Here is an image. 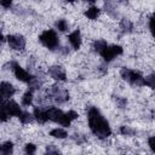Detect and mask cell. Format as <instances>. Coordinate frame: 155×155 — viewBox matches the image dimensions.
<instances>
[{"instance_id": "3", "label": "cell", "mask_w": 155, "mask_h": 155, "mask_svg": "<svg viewBox=\"0 0 155 155\" xmlns=\"http://www.w3.org/2000/svg\"><path fill=\"white\" fill-rule=\"evenodd\" d=\"M47 113V116H48V120L53 121V122H57V124H61L62 126H69L71 120L68 117L67 113L64 114L61 109L58 108H54V107H51L46 110Z\"/></svg>"}, {"instance_id": "5", "label": "cell", "mask_w": 155, "mask_h": 155, "mask_svg": "<svg viewBox=\"0 0 155 155\" xmlns=\"http://www.w3.org/2000/svg\"><path fill=\"white\" fill-rule=\"evenodd\" d=\"M10 65H11V68H12V70H13V74H15V76L19 80V81H23V82H27V84H29L31 80H33V75H30L27 70H24L17 62H15V61H12L11 63H10Z\"/></svg>"}, {"instance_id": "26", "label": "cell", "mask_w": 155, "mask_h": 155, "mask_svg": "<svg viewBox=\"0 0 155 155\" xmlns=\"http://www.w3.org/2000/svg\"><path fill=\"white\" fill-rule=\"evenodd\" d=\"M120 132H121V134H124V136H131V134L134 133V131H133L131 127H128V126H121Z\"/></svg>"}, {"instance_id": "25", "label": "cell", "mask_w": 155, "mask_h": 155, "mask_svg": "<svg viewBox=\"0 0 155 155\" xmlns=\"http://www.w3.org/2000/svg\"><path fill=\"white\" fill-rule=\"evenodd\" d=\"M149 29H150L151 35L155 38V13H153L150 16V19H149Z\"/></svg>"}, {"instance_id": "31", "label": "cell", "mask_w": 155, "mask_h": 155, "mask_svg": "<svg viewBox=\"0 0 155 155\" xmlns=\"http://www.w3.org/2000/svg\"><path fill=\"white\" fill-rule=\"evenodd\" d=\"M0 116H1V121L5 122V121L7 120V117H8V114H7L4 109H1V115H0Z\"/></svg>"}, {"instance_id": "19", "label": "cell", "mask_w": 155, "mask_h": 155, "mask_svg": "<svg viewBox=\"0 0 155 155\" xmlns=\"http://www.w3.org/2000/svg\"><path fill=\"white\" fill-rule=\"evenodd\" d=\"M104 8H105V11H107L111 17L116 18V17L119 16V13H117V11H116L115 6H114L111 2H105V4H104Z\"/></svg>"}, {"instance_id": "21", "label": "cell", "mask_w": 155, "mask_h": 155, "mask_svg": "<svg viewBox=\"0 0 155 155\" xmlns=\"http://www.w3.org/2000/svg\"><path fill=\"white\" fill-rule=\"evenodd\" d=\"M33 119H34V115H31V114H29L28 111H23L22 114H21V116H19V121L22 122V124H30L31 121H33Z\"/></svg>"}, {"instance_id": "4", "label": "cell", "mask_w": 155, "mask_h": 155, "mask_svg": "<svg viewBox=\"0 0 155 155\" xmlns=\"http://www.w3.org/2000/svg\"><path fill=\"white\" fill-rule=\"evenodd\" d=\"M120 74H121V78L124 80H126L127 82H130L133 86L144 85V78L136 70H132V69H128V68H122L120 70Z\"/></svg>"}, {"instance_id": "12", "label": "cell", "mask_w": 155, "mask_h": 155, "mask_svg": "<svg viewBox=\"0 0 155 155\" xmlns=\"http://www.w3.org/2000/svg\"><path fill=\"white\" fill-rule=\"evenodd\" d=\"M68 40L70 42V45L73 46L74 50H79L80 46H81V34H80V30H74L73 33L69 34L68 36Z\"/></svg>"}, {"instance_id": "8", "label": "cell", "mask_w": 155, "mask_h": 155, "mask_svg": "<svg viewBox=\"0 0 155 155\" xmlns=\"http://www.w3.org/2000/svg\"><path fill=\"white\" fill-rule=\"evenodd\" d=\"M122 54V47L119 46V45H111V46H108L102 53L101 56L103 57V59L105 62H110L111 59H114L116 56H120Z\"/></svg>"}, {"instance_id": "7", "label": "cell", "mask_w": 155, "mask_h": 155, "mask_svg": "<svg viewBox=\"0 0 155 155\" xmlns=\"http://www.w3.org/2000/svg\"><path fill=\"white\" fill-rule=\"evenodd\" d=\"M1 109H4L8 116H21V114L23 113L19 108V105L13 102V101H2L1 102Z\"/></svg>"}, {"instance_id": "10", "label": "cell", "mask_w": 155, "mask_h": 155, "mask_svg": "<svg viewBox=\"0 0 155 155\" xmlns=\"http://www.w3.org/2000/svg\"><path fill=\"white\" fill-rule=\"evenodd\" d=\"M48 74H50V76L52 79L58 80V81H64L67 79L65 70L59 65H53V67L48 68Z\"/></svg>"}, {"instance_id": "9", "label": "cell", "mask_w": 155, "mask_h": 155, "mask_svg": "<svg viewBox=\"0 0 155 155\" xmlns=\"http://www.w3.org/2000/svg\"><path fill=\"white\" fill-rule=\"evenodd\" d=\"M7 42H8V46L16 51H22L24 50L25 47V39L22 36V35H8L7 36Z\"/></svg>"}, {"instance_id": "29", "label": "cell", "mask_w": 155, "mask_h": 155, "mask_svg": "<svg viewBox=\"0 0 155 155\" xmlns=\"http://www.w3.org/2000/svg\"><path fill=\"white\" fill-rule=\"evenodd\" d=\"M148 144H149V148L151 149V151H153V153H155V136L149 138Z\"/></svg>"}, {"instance_id": "13", "label": "cell", "mask_w": 155, "mask_h": 155, "mask_svg": "<svg viewBox=\"0 0 155 155\" xmlns=\"http://www.w3.org/2000/svg\"><path fill=\"white\" fill-rule=\"evenodd\" d=\"M33 115H34V119H35L39 124H45V122L48 121V116H47L46 110H44V109H41V108H39V107H35V108H34Z\"/></svg>"}, {"instance_id": "17", "label": "cell", "mask_w": 155, "mask_h": 155, "mask_svg": "<svg viewBox=\"0 0 155 155\" xmlns=\"http://www.w3.org/2000/svg\"><path fill=\"white\" fill-rule=\"evenodd\" d=\"M107 47H108V45H107V42H105L104 40H97V41H94V44H93V50H94L96 52H98L99 54H101Z\"/></svg>"}, {"instance_id": "15", "label": "cell", "mask_w": 155, "mask_h": 155, "mask_svg": "<svg viewBox=\"0 0 155 155\" xmlns=\"http://www.w3.org/2000/svg\"><path fill=\"white\" fill-rule=\"evenodd\" d=\"M85 15H86V17L88 19H96L98 17V15H99V8L96 7V6H91V7H88L86 10Z\"/></svg>"}, {"instance_id": "1", "label": "cell", "mask_w": 155, "mask_h": 155, "mask_svg": "<svg viewBox=\"0 0 155 155\" xmlns=\"http://www.w3.org/2000/svg\"><path fill=\"white\" fill-rule=\"evenodd\" d=\"M87 119H88V126L90 130L94 136L98 138H107L110 136L111 130L108 124V121L104 119V116L99 113V110L94 107H91L87 111Z\"/></svg>"}, {"instance_id": "27", "label": "cell", "mask_w": 155, "mask_h": 155, "mask_svg": "<svg viewBox=\"0 0 155 155\" xmlns=\"http://www.w3.org/2000/svg\"><path fill=\"white\" fill-rule=\"evenodd\" d=\"M73 139H74L78 144H81V143H84V142L86 140V139H85V137H84V136H81V134H74Z\"/></svg>"}, {"instance_id": "33", "label": "cell", "mask_w": 155, "mask_h": 155, "mask_svg": "<svg viewBox=\"0 0 155 155\" xmlns=\"http://www.w3.org/2000/svg\"><path fill=\"white\" fill-rule=\"evenodd\" d=\"M54 155H61V154H59V153H57V154H54Z\"/></svg>"}, {"instance_id": "30", "label": "cell", "mask_w": 155, "mask_h": 155, "mask_svg": "<svg viewBox=\"0 0 155 155\" xmlns=\"http://www.w3.org/2000/svg\"><path fill=\"white\" fill-rule=\"evenodd\" d=\"M67 115H68V117L73 121V120H75L76 117H78V113L76 111H74V110H69L68 113H67Z\"/></svg>"}, {"instance_id": "18", "label": "cell", "mask_w": 155, "mask_h": 155, "mask_svg": "<svg viewBox=\"0 0 155 155\" xmlns=\"http://www.w3.org/2000/svg\"><path fill=\"white\" fill-rule=\"evenodd\" d=\"M50 134H51L52 137H54V138H58V139L65 138V137L68 136L67 131H65V130H63V128H53V130L50 132Z\"/></svg>"}, {"instance_id": "6", "label": "cell", "mask_w": 155, "mask_h": 155, "mask_svg": "<svg viewBox=\"0 0 155 155\" xmlns=\"http://www.w3.org/2000/svg\"><path fill=\"white\" fill-rule=\"evenodd\" d=\"M48 94L51 96V98L54 99L56 103H59V104L65 103L69 99L68 91H65V90H63V88H61L58 86H52L51 90L48 91Z\"/></svg>"}, {"instance_id": "11", "label": "cell", "mask_w": 155, "mask_h": 155, "mask_svg": "<svg viewBox=\"0 0 155 155\" xmlns=\"http://www.w3.org/2000/svg\"><path fill=\"white\" fill-rule=\"evenodd\" d=\"M0 92H1V98H2V101H5V99L12 97V96L15 94L16 90H15V87H13L10 82L2 81V82L0 84Z\"/></svg>"}, {"instance_id": "14", "label": "cell", "mask_w": 155, "mask_h": 155, "mask_svg": "<svg viewBox=\"0 0 155 155\" xmlns=\"http://www.w3.org/2000/svg\"><path fill=\"white\" fill-rule=\"evenodd\" d=\"M120 29H121L122 33L128 34V33H131V31L133 30V24H132V22H131L130 19L122 18L121 22H120Z\"/></svg>"}, {"instance_id": "23", "label": "cell", "mask_w": 155, "mask_h": 155, "mask_svg": "<svg viewBox=\"0 0 155 155\" xmlns=\"http://www.w3.org/2000/svg\"><path fill=\"white\" fill-rule=\"evenodd\" d=\"M144 85L151 88H155V74H150L147 78H144Z\"/></svg>"}, {"instance_id": "32", "label": "cell", "mask_w": 155, "mask_h": 155, "mask_svg": "<svg viewBox=\"0 0 155 155\" xmlns=\"http://www.w3.org/2000/svg\"><path fill=\"white\" fill-rule=\"evenodd\" d=\"M0 5H1L2 7H5V8H10V7L12 6V2H11V1H1Z\"/></svg>"}, {"instance_id": "24", "label": "cell", "mask_w": 155, "mask_h": 155, "mask_svg": "<svg viewBox=\"0 0 155 155\" xmlns=\"http://www.w3.org/2000/svg\"><path fill=\"white\" fill-rule=\"evenodd\" d=\"M24 151H25V154H27V155H35L36 147H35L33 143H28V144H25Z\"/></svg>"}, {"instance_id": "16", "label": "cell", "mask_w": 155, "mask_h": 155, "mask_svg": "<svg viewBox=\"0 0 155 155\" xmlns=\"http://www.w3.org/2000/svg\"><path fill=\"white\" fill-rule=\"evenodd\" d=\"M1 155H12V151H13V144L12 142H5L2 145H1Z\"/></svg>"}, {"instance_id": "20", "label": "cell", "mask_w": 155, "mask_h": 155, "mask_svg": "<svg viewBox=\"0 0 155 155\" xmlns=\"http://www.w3.org/2000/svg\"><path fill=\"white\" fill-rule=\"evenodd\" d=\"M33 102V91H27L22 97V104L23 105H30Z\"/></svg>"}, {"instance_id": "2", "label": "cell", "mask_w": 155, "mask_h": 155, "mask_svg": "<svg viewBox=\"0 0 155 155\" xmlns=\"http://www.w3.org/2000/svg\"><path fill=\"white\" fill-rule=\"evenodd\" d=\"M39 40L44 46H46L50 50H56L59 46L58 36H57L56 31L52 29H47V30L42 31L39 36Z\"/></svg>"}, {"instance_id": "28", "label": "cell", "mask_w": 155, "mask_h": 155, "mask_svg": "<svg viewBox=\"0 0 155 155\" xmlns=\"http://www.w3.org/2000/svg\"><path fill=\"white\" fill-rule=\"evenodd\" d=\"M116 103H117V105H119L120 108H125L126 104H127V101H126L125 98H120V97H117V98H116Z\"/></svg>"}, {"instance_id": "22", "label": "cell", "mask_w": 155, "mask_h": 155, "mask_svg": "<svg viewBox=\"0 0 155 155\" xmlns=\"http://www.w3.org/2000/svg\"><path fill=\"white\" fill-rule=\"evenodd\" d=\"M54 25L59 31H67L69 29V24H68V22L65 19H58Z\"/></svg>"}]
</instances>
